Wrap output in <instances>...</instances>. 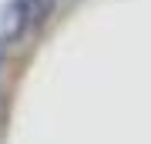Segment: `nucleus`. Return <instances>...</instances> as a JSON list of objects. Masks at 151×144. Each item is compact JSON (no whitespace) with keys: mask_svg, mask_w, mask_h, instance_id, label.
I'll use <instances>...</instances> for the list:
<instances>
[{"mask_svg":"<svg viewBox=\"0 0 151 144\" xmlns=\"http://www.w3.org/2000/svg\"><path fill=\"white\" fill-rule=\"evenodd\" d=\"M50 10V0H7L0 14V37L7 44L20 40L27 30H34Z\"/></svg>","mask_w":151,"mask_h":144,"instance_id":"1","label":"nucleus"},{"mask_svg":"<svg viewBox=\"0 0 151 144\" xmlns=\"http://www.w3.org/2000/svg\"><path fill=\"white\" fill-rule=\"evenodd\" d=\"M4 50H7V40H4V37H0V57H4Z\"/></svg>","mask_w":151,"mask_h":144,"instance_id":"2","label":"nucleus"}]
</instances>
